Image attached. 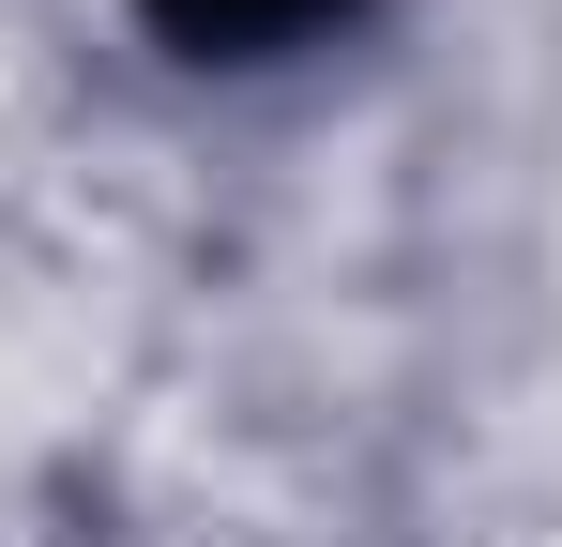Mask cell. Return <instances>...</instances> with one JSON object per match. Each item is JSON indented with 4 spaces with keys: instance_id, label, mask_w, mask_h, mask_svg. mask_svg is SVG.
I'll return each mask as SVG.
<instances>
[{
    "instance_id": "obj_1",
    "label": "cell",
    "mask_w": 562,
    "mask_h": 547,
    "mask_svg": "<svg viewBox=\"0 0 562 547\" xmlns=\"http://www.w3.org/2000/svg\"><path fill=\"white\" fill-rule=\"evenodd\" d=\"M183 62H274V46H304V31H335L350 0H137Z\"/></svg>"
}]
</instances>
